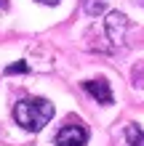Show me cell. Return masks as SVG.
<instances>
[{"instance_id": "6da1fadb", "label": "cell", "mask_w": 144, "mask_h": 146, "mask_svg": "<svg viewBox=\"0 0 144 146\" xmlns=\"http://www.w3.org/2000/svg\"><path fill=\"white\" fill-rule=\"evenodd\" d=\"M51 117H54V104L46 98H24L13 106V119L24 130H32V133L43 130Z\"/></svg>"}, {"instance_id": "7a4b0ae2", "label": "cell", "mask_w": 144, "mask_h": 146, "mask_svg": "<svg viewBox=\"0 0 144 146\" xmlns=\"http://www.w3.org/2000/svg\"><path fill=\"white\" fill-rule=\"evenodd\" d=\"M86 143H88L86 125H64L56 133V146H86Z\"/></svg>"}, {"instance_id": "3957f363", "label": "cell", "mask_w": 144, "mask_h": 146, "mask_svg": "<svg viewBox=\"0 0 144 146\" xmlns=\"http://www.w3.org/2000/svg\"><path fill=\"white\" fill-rule=\"evenodd\" d=\"M83 88H86V93H91L99 104H112V88H109L107 80H88V82H83Z\"/></svg>"}, {"instance_id": "277c9868", "label": "cell", "mask_w": 144, "mask_h": 146, "mask_svg": "<svg viewBox=\"0 0 144 146\" xmlns=\"http://www.w3.org/2000/svg\"><path fill=\"white\" fill-rule=\"evenodd\" d=\"M107 29H109V35H112L115 42H120V40H123V32H125V16H123V13H109Z\"/></svg>"}, {"instance_id": "5b68a950", "label": "cell", "mask_w": 144, "mask_h": 146, "mask_svg": "<svg viewBox=\"0 0 144 146\" xmlns=\"http://www.w3.org/2000/svg\"><path fill=\"white\" fill-rule=\"evenodd\" d=\"M125 141H128V146H144V130L136 122H131L125 127Z\"/></svg>"}, {"instance_id": "8992f818", "label": "cell", "mask_w": 144, "mask_h": 146, "mask_svg": "<svg viewBox=\"0 0 144 146\" xmlns=\"http://www.w3.org/2000/svg\"><path fill=\"white\" fill-rule=\"evenodd\" d=\"M104 5H107V0H83V8H86V13H91V16H99L104 11Z\"/></svg>"}, {"instance_id": "52a82bcc", "label": "cell", "mask_w": 144, "mask_h": 146, "mask_svg": "<svg viewBox=\"0 0 144 146\" xmlns=\"http://www.w3.org/2000/svg\"><path fill=\"white\" fill-rule=\"evenodd\" d=\"M21 72H27V64L19 61V64H11V66H5V74H21Z\"/></svg>"}, {"instance_id": "ba28073f", "label": "cell", "mask_w": 144, "mask_h": 146, "mask_svg": "<svg viewBox=\"0 0 144 146\" xmlns=\"http://www.w3.org/2000/svg\"><path fill=\"white\" fill-rule=\"evenodd\" d=\"M40 3H46V5H56L59 0H40Z\"/></svg>"}, {"instance_id": "9c48e42d", "label": "cell", "mask_w": 144, "mask_h": 146, "mask_svg": "<svg viewBox=\"0 0 144 146\" xmlns=\"http://www.w3.org/2000/svg\"><path fill=\"white\" fill-rule=\"evenodd\" d=\"M0 8H8V0H0Z\"/></svg>"}]
</instances>
